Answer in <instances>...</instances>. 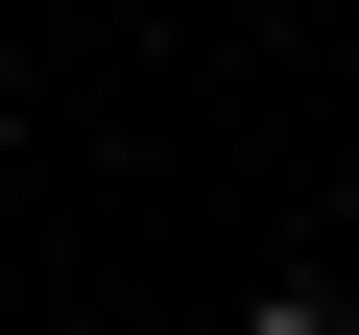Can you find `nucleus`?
I'll use <instances>...</instances> for the list:
<instances>
[{
  "label": "nucleus",
  "instance_id": "f257e3e1",
  "mask_svg": "<svg viewBox=\"0 0 359 335\" xmlns=\"http://www.w3.org/2000/svg\"><path fill=\"white\" fill-rule=\"evenodd\" d=\"M240 335H335V311H311V287H264V311H240Z\"/></svg>",
  "mask_w": 359,
  "mask_h": 335
}]
</instances>
